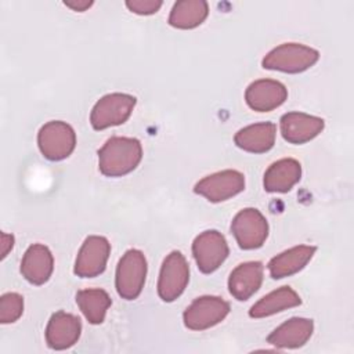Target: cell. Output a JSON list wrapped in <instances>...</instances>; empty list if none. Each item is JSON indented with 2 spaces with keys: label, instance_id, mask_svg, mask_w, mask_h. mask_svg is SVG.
Wrapping results in <instances>:
<instances>
[{
  "label": "cell",
  "instance_id": "obj_20",
  "mask_svg": "<svg viewBox=\"0 0 354 354\" xmlns=\"http://www.w3.org/2000/svg\"><path fill=\"white\" fill-rule=\"evenodd\" d=\"M301 177V165L292 158L274 162L264 173V189L267 192H288Z\"/></svg>",
  "mask_w": 354,
  "mask_h": 354
},
{
  "label": "cell",
  "instance_id": "obj_8",
  "mask_svg": "<svg viewBox=\"0 0 354 354\" xmlns=\"http://www.w3.org/2000/svg\"><path fill=\"white\" fill-rule=\"evenodd\" d=\"M228 253L230 249L224 235L216 230L199 234L192 243L194 259L203 274L216 271L224 263Z\"/></svg>",
  "mask_w": 354,
  "mask_h": 354
},
{
  "label": "cell",
  "instance_id": "obj_2",
  "mask_svg": "<svg viewBox=\"0 0 354 354\" xmlns=\"http://www.w3.org/2000/svg\"><path fill=\"white\" fill-rule=\"evenodd\" d=\"M319 58V53L300 43H283L271 50L263 58V68L285 73H300L311 68Z\"/></svg>",
  "mask_w": 354,
  "mask_h": 354
},
{
  "label": "cell",
  "instance_id": "obj_7",
  "mask_svg": "<svg viewBox=\"0 0 354 354\" xmlns=\"http://www.w3.org/2000/svg\"><path fill=\"white\" fill-rule=\"evenodd\" d=\"M230 313V304L217 296L195 299L184 311V325L192 330H205L221 322Z\"/></svg>",
  "mask_w": 354,
  "mask_h": 354
},
{
  "label": "cell",
  "instance_id": "obj_17",
  "mask_svg": "<svg viewBox=\"0 0 354 354\" xmlns=\"http://www.w3.org/2000/svg\"><path fill=\"white\" fill-rule=\"evenodd\" d=\"M314 322L308 318H290L275 328L267 342L279 348H297L304 346L311 337Z\"/></svg>",
  "mask_w": 354,
  "mask_h": 354
},
{
  "label": "cell",
  "instance_id": "obj_12",
  "mask_svg": "<svg viewBox=\"0 0 354 354\" xmlns=\"http://www.w3.org/2000/svg\"><path fill=\"white\" fill-rule=\"evenodd\" d=\"M324 119L303 112H288L279 120L281 134L290 144H304L324 130Z\"/></svg>",
  "mask_w": 354,
  "mask_h": 354
},
{
  "label": "cell",
  "instance_id": "obj_18",
  "mask_svg": "<svg viewBox=\"0 0 354 354\" xmlns=\"http://www.w3.org/2000/svg\"><path fill=\"white\" fill-rule=\"evenodd\" d=\"M277 126L272 122H261L241 129L234 141L236 147L252 153H264L275 144Z\"/></svg>",
  "mask_w": 354,
  "mask_h": 354
},
{
  "label": "cell",
  "instance_id": "obj_25",
  "mask_svg": "<svg viewBox=\"0 0 354 354\" xmlns=\"http://www.w3.org/2000/svg\"><path fill=\"white\" fill-rule=\"evenodd\" d=\"M162 1L159 0H129L126 1V7L138 15H151L155 14L160 7Z\"/></svg>",
  "mask_w": 354,
  "mask_h": 354
},
{
  "label": "cell",
  "instance_id": "obj_4",
  "mask_svg": "<svg viewBox=\"0 0 354 354\" xmlns=\"http://www.w3.org/2000/svg\"><path fill=\"white\" fill-rule=\"evenodd\" d=\"M37 145L46 159L62 160L75 149V130L65 122L51 120L39 130Z\"/></svg>",
  "mask_w": 354,
  "mask_h": 354
},
{
  "label": "cell",
  "instance_id": "obj_21",
  "mask_svg": "<svg viewBox=\"0 0 354 354\" xmlns=\"http://www.w3.org/2000/svg\"><path fill=\"white\" fill-rule=\"evenodd\" d=\"M300 303V296L290 286H282L254 303L249 310V315L252 318H264L288 308L297 307Z\"/></svg>",
  "mask_w": 354,
  "mask_h": 354
},
{
  "label": "cell",
  "instance_id": "obj_11",
  "mask_svg": "<svg viewBox=\"0 0 354 354\" xmlns=\"http://www.w3.org/2000/svg\"><path fill=\"white\" fill-rule=\"evenodd\" d=\"M111 253V245L106 238L91 235L83 242L73 272L80 278H94L104 272Z\"/></svg>",
  "mask_w": 354,
  "mask_h": 354
},
{
  "label": "cell",
  "instance_id": "obj_10",
  "mask_svg": "<svg viewBox=\"0 0 354 354\" xmlns=\"http://www.w3.org/2000/svg\"><path fill=\"white\" fill-rule=\"evenodd\" d=\"M245 188V177L236 170H223L210 174L196 183L194 191L205 196L209 202H224Z\"/></svg>",
  "mask_w": 354,
  "mask_h": 354
},
{
  "label": "cell",
  "instance_id": "obj_13",
  "mask_svg": "<svg viewBox=\"0 0 354 354\" xmlns=\"http://www.w3.org/2000/svg\"><path fill=\"white\" fill-rule=\"evenodd\" d=\"M80 319L65 311H57L51 315L46 328V342L53 350H65L72 347L80 337Z\"/></svg>",
  "mask_w": 354,
  "mask_h": 354
},
{
  "label": "cell",
  "instance_id": "obj_14",
  "mask_svg": "<svg viewBox=\"0 0 354 354\" xmlns=\"http://www.w3.org/2000/svg\"><path fill=\"white\" fill-rule=\"evenodd\" d=\"M286 98V87L281 82L271 79H261L250 83L245 93L246 104L257 112H270L281 106Z\"/></svg>",
  "mask_w": 354,
  "mask_h": 354
},
{
  "label": "cell",
  "instance_id": "obj_22",
  "mask_svg": "<svg viewBox=\"0 0 354 354\" xmlns=\"http://www.w3.org/2000/svg\"><path fill=\"white\" fill-rule=\"evenodd\" d=\"M209 14V6L203 0L177 1L169 15V24L177 29H194L199 26Z\"/></svg>",
  "mask_w": 354,
  "mask_h": 354
},
{
  "label": "cell",
  "instance_id": "obj_19",
  "mask_svg": "<svg viewBox=\"0 0 354 354\" xmlns=\"http://www.w3.org/2000/svg\"><path fill=\"white\" fill-rule=\"evenodd\" d=\"M315 250V246L299 245L279 253L278 256L272 257L268 263L270 275L274 279H281L299 272L313 259Z\"/></svg>",
  "mask_w": 354,
  "mask_h": 354
},
{
  "label": "cell",
  "instance_id": "obj_27",
  "mask_svg": "<svg viewBox=\"0 0 354 354\" xmlns=\"http://www.w3.org/2000/svg\"><path fill=\"white\" fill-rule=\"evenodd\" d=\"M64 4L69 8H72L73 11L83 12V11H86L87 8H90L93 6V1H65Z\"/></svg>",
  "mask_w": 354,
  "mask_h": 354
},
{
  "label": "cell",
  "instance_id": "obj_23",
  "mask_svg": "<svg viewBox=\"0 0 354 354\" xmlns=\"http://www.w3.org/2000/svg\"><path fill=\"white\" fill-rule=\"evenodd\" d=\"M76 303L86 319L93 325H98L104 322L112 300L102 289H84L76 293Z\"/></svg>",
  "mask_w": 354,
  "mask_h": 354
},
{
  "label": "cell",
  "instance_id": "obj_1",
  "mask_svg": "<svg viewBox=\"0 0 354 354\" xmlns=\"http://www.w3.org/2000/svg\"><path fill=\"white\" fill-rule=\"evenodd\" d=\"M142 158L137 138L111 137L98 151V167L106 177H122L133 171Z\"/></svg>",
  "mask_w": 354,
  "mask_h": 354
},
{
  "label": "cell",
  "instance_id": "obj_16",
  "mask_svg": "<svg viewBox=\"0 0 354 354\" xmlns=\"http://www.w3.org/2000/svg\"><path fill=\"white\" fill-rule=\"evenodd\" d=\"M264 267L260 261H248L232 270L228 278L230 293L236 300H248L253 296L263 282Z\"/></svg>",
  "mask_w": 354,
  "mask_h": 354
},
{
  "label": "cell",
  "instance_id": "obj_9",
  "mask_svg": "<svg viewBox=\"0 0 354 354\" xmlns=\"http://www.w3.org/2000/svg\"><path fill=\"white\" fill-rule=\"evenodd\" d=\"M189 281V268L185 257L174 250L171 252L162 264L158 293L163 301H174L185 289Z\"/></svg>",
  "mask_w": 354,
  "mask_h": 354
},
{
  "label": "cell",
  "instance_id": "obj_3",
  "mask_svg": "<svg viewBox=\"0 0 354 354\" xmlns=\"http://www.w3.org/2000/svg\"><path fill=\"white\" fill-rule=\"evenodd\" d=\"M147 277V260L137 249L127 250L116 268V290L122 299L134 300L140 296Z\"/></svg>",
  "mask_w": 354,
  "mask_h": 354
},
{
  "label": "cell",
  "instance_id": "obj_6",
  "mask_svg": "<svg viewBox=\"0 0 354 354\" xmlns=\"http://www.w3.org/2000/svg\"><path fill=\"white\" fill-rule=\"evenodd\" d=\"M231 231L241 249L252 250L263 246L268 236V223L254 207L242 209L231 223Z\"/></svg>",
  "mask_w": 354,
  "mask_h": 354
},
{
  "label": "cell",
  "instance_id": "obj_5",
  "mask_svg": "<svg viewBox=\"0 0 354 354\" xmlns=\"http://www.w3.org/2000/svg\"><path fill=\"white\" fill-rule=\"evenodd\" d=\"M134 105L136 98L130 94L112 93L104 95L94 105L90 115V123L95 130L122 124L130 118Z\"/></svg>",
  "mask_w": 354,
  "mask_h": 354
},
{
  "label": "cell",
  "instance_id": "obj_24",
  "mask_svg": "<svg viewBox=\"0 0 354 354\" xmlns=\"http://www.w3.org/2000/svg\"><path fill=\"white\" fill-rule=\"evenodd\" d=\"M24 313V297L18 293H4L0 299V322L12 324Z\"/></svg>",
  "mask_w": 354,
  "mask_h": 354
},
{
  "label": "cell",
  "instance_id": "obj_26",
  "mask_svg": "<svg viewBox=\"0 0 354 354\" xmlns=\"http://www.w3.org/2000/svg\"><path fill=\"white\" fill-rule=\"evenodd\" d=\"M14 246V236L1 232V259H4Z\"/></svg>",
  "mask_w": 354,
  "mask_h": 354
},
{
  "label": "cell",
  "instance_id": "obj_15",
  "mask_svg": "<svg viewBox=\"0 0 354 354\" xmlns=\"http://www.w3.org/2000/svg\"><path fill=\"white\" fill-rule=\"evenodd\" d=\"M54 270V259L50 249L41 243L28 248L21 261V272L25 279L33 285L47 282Z\"/></svg>",
  "mask_w": 354,
  "mask_h": 354
}]
</instances>
